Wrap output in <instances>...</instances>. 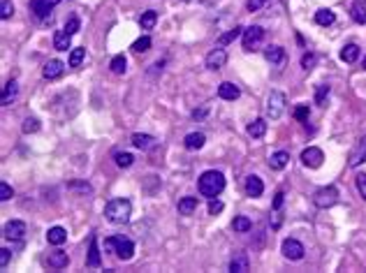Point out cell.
Returning <instances> with one entry per match:
<instances>
[{
	"instance_id": "obj_50",
	"label": "cell",
	"mask_w": 366,
	"mask_h": 273,
	"mask_svg": "<svg viewBox=\"0 0 366 273\" xmlns=\"http://www.w3.org/2000/svg\"><path fill=\"white\" fill-rule=\"evenodd\" d=\"M362 68H364V69H366V56H364V61H362Z\"/></svg>"
},
{
	"instance_id": "obj_11",
	"label": "cell",
	"mask_w": 366,
	"mask_h": 273,
	"mask_svg": "<svg viewBox=\"0 0 366 273\" xmlns=\"http://www.w3.org/2000/svg\"><path fill=\"white\" fill-rule=\"evenodd\" d=\"M225 63H227V51L222 46H216L214 51H209V56H206V68L209 69H220L225 68Z\"/></svg>"
},
{
	"instance_id": "obj_31",
	"label": "cell",
	"mask_w": 366,
	"mask_h": 273,
	"mask_svg": "<svg viewBox=\"0 0 366 273\" xmlns=\"http://www.w3.org/2000/svg\"><path fill=\"white\" fill-rule=\"evenodd\" d=\"M232 229L239 232V234H246V232H251L253 229V222L246 218V215H237L234 220H232Z\"/></svg>"
},
{
	"instance_id": "obj_30",
	"label": "cell",
	"mask_w": 366,
	"mask_h": 273,
	"mask_svg": "<svg viewBox=\"0 0 366 273\" xmlns=\"http://www.w3.org/2000/svg\"><path fill=\"white\" fill-rule=\"evenodd\" d=\"M334 21H336V14L331 9H318L315 12V23L318 26H331Z\"/></svg>"
},
{
	"instance_id": "obj_4",
	"label": "cell",
	"mask_w": 366,
	"mask_h": 273,
	"mask_svg": "<svg viewBox=\"0 0 366 273\" xmlns=\"http://www.w3.org/2000/svg\"><path fill=\"white\" fill-rule=\"evenodd\" d=\"M336 202H338V190L334 185H325V188L315 190V195H313V204L318 206V208H329Z\"/></svg>"
},
{
	"instance_id": "obj_3",
	"label": "cell",
	"mask_w": 366,
	"mask_h": 273,
	"mask_svg": "<svg viewBox=\"0 0 366 273\" xmlns=\"http://www.w3.org/2000/svg\"><path fill=\"white\" fill-rule=\"evenodd\" d=\"M105 248L116 252V257L123 259V262L132 259V255H135V243L130 241V239H125V236H111V239H107Z\"/></svg>"
},
{
	"instance_id": "obj_48",
	"label": "cell",
	"mask_w": 366,
	"mask_h": 273,
	"mask_svg": "<svg viewBox=\"0 0 366 273\" xmlns=\"http://www.w3.org/2000/svg\"><path fill=\"white\" fill-rule=\"evenodd\" d=\"M283 202H285V192H276V197H274V211H281V206H283Z\"/></svg>"
},
{
	"instance_id": "obj_32",
	"label": "cell",
	"mask_w": 366,
	"mask_h": 273,
	"mask_svg": "<svg viewBox=\"0 0 366 273\" xmlns=\"http://www.w3.org/2000/svg\"><path fill=\"white\" fill-rule=\"evenodd\" d=\"M155 21H158V12L155 9H148V12H144V14L139 16V26L144 31H151L153 26H155Z\"/></svg>"
},
{
	"instance_id": "obj_47",
	"label": "cell",
	"mask_w": 366,
	"mask_h": 273,
	"mask_svg": "<svg viewBox=\"0 0 366 273\" xmlns=\"http://www.w3.org/2000/svg\"><path fill=\"white\" fill-rule=\"evenodd\" d=\"M264 2H267V0H248V2H246V9H248V12H257Z\"/></svg>"
},
{
	"instance_id": "obj_10",
	"label": "cell",
	"mask_w": 366,
	"mask_h": 273,
	"mask_svg": "<svg viewBox=\"0 0 366 273\" xmlns=\"http://www.w3.org/2000/svg\"><path fill=\"white\" fill-rule=\"evenodd\" d=\"M264 37V28L262 26H251V28H246L244 31V49L246 51H253V46L259 44Z\"/></svg>"
},
{
	"instance_id": "obj_14",
	"label": "cell",
	"mask_w": 366,
	"mask_h": 273,
	"mask_svg": "<svg viewBox=\"0 0 366 273\" xmlns=\"http://www.w3.org/2000/svg\"><path fill=\"white\" fill-rule=\"evenodd\" d=\"M102 264V257H100V248H98V239L91 236V243H88V257H86V266L91 269H98Z\"/></svg>"
},
{
	"instance_id": "obj_22",
	"label": "cell",
	"mask_w": 366,
	"mask_h": 273,
	"mask_svg": "<svg viewBox=\"0 0 366 273\" xmlns=\"http://www.w3.org/2000/svg\"><path fill=\"white\" fill-rule=\"evenodd\" d=\"M70 44H72V35H70L65 28H63V31H56V35H54V46H56V49H58V51H68Z\"/></svg>"
},
{
	"instance_id": "obj_39",
	"label": "cell",
	"mask_w": 366,
	"mask_h": 273,
	"mask_svg": "<svg viewBox=\"0 0 366 273\" xmlns=\"http://www.w3.org/2000/svg\"><path fill=\"white\" fill-rule=\"evenodd\" d=\"M12 14H14V5H12V0H2V2H0V19H2V21H7Z\"/></svg>"
},
{
	"instance_id": "obj_43",
	"label": "cell",
	"mask_w": 366,
	"mask_h": 273,
	"mask_svg": "<svg viewBox=\"0 0 366 273\" xmlns=\"http://www.w3.org/2000/svg\"><path fill=\"white\" fill-rule=\"evenodd\" d=\"M12 197H14V190L7 183H0V202H9Z\"/></svg>"
},
{
	"instance_id": "obj_33",
	"label": "cell",
	"mask_w": 366,
	"mask_h": 273,
	"mask_svg": "<svg viewBox=\"0 0 366 273\" xmlns=\"http://www.w3.org/2000/svg\"><path fill=\"white\" fill-rule=\"evenodd\" d=\"M109 68H111V72H114V74H125V69H128V61H125V56H123V53L114 56V58H111V63H109Z\"/></svg>"
},
{
	"instance_id": "obj_35",
	"label": "cell",
	"mask_w": 366,
	"mask_h": 273,
	"mask_svg": "<svg viewBox=\"0 0 366 273\" xmlns=\"http://www.w3.org/2000/svg\"><path fill=\"white\" fill-rule=\"evenodd\" d=\"M241 33H244V28H232V31L229 33H225V35H222V37H218V42H216V46H227L229 42H234V39L239 37V35H241Z\"/></svg>"
},
{
	"instance_id": "obj_38",
	"label": "cell",
	"mask_w": 366,
	"mask_h": 273,
	"mask_svg": "<svg viewBox=\"0 0 366 273\" xmlns=\"http://www.w3.org/2000/svg\"><path fill=\"white\" fill-rule=\"evenodd\" d=\"M148 49H151V37H148V35H144V37H139L137 42L132 44V51H135V53H146Z\"/></svg>"
},
{
	"instance_id": "obj_28",
	"label": "cell",
	"mask_w": 366,
	"mask_h": 273,
	"mask_svg": "<svg viewBox=\"0 0 366 273\" xmlns=\"http://www.w3.org/2000/svg\"><path fill=\"white\" fill-rule=\"evenodd\" d=\"M264 132H267V121H264V118H255V121L248 125V135H251L253 139L264 136Z\"/></svg>"
},
{
	"instance_id": "obj_5",
	"label": "cell",
	"mask_w": 366,
	"mask_h": 273,
	"mask_svg": "<svg viewBox=\"0 0 366 273\" xmlns=\"http://www.w3.org/2000/svg\"><path fill=\"white\" fill-rule=\"evenodd\" d=\"M283 111H285V95L281 91H271V95L267 100V116L271 121H278Z\"/></svg>"
},
{
	"instance_id": "obj_8",
	"label": "cell",
	"mask_w": 366,
	"mask_h": 273,
	"mask_svg": "<svg viewBox=\"0 0 366 273\" xmlns=\"http://www.w3.org/2000/svg\"><path fill=\"white\" fill-rule=\"evenodd\" d=\"M366 162V136H359L357 144H355V148L350 151V155H348V167H359V165H364Z\"/></svg>"
},
{
	"instance_id": "obj_23",
	"label": "cell",
	"mask_w": 366,
	"mask_h": 273,
	"mask_svg": "<svg viewBox=\"0 0 366 273\" xmlns=\"http://www.w3.org/2000/svg\"><path fill=\"white\" fill-rule=\"evenodd\" d=\"M65 239H68V232H65L63 227H51L49 232H46V241L51 243V245H63Z\"/></svg>"
},
{
	"instance_id": "obj_13",
	"label": "cell",
	"mask_w": 366,
	"mask_h": 273,
	"mask_svg": "<svg viewBox=\"0 0 366 273\" xmlns=\"http://www.w3.org/2000/svg\"><path fill=\"white\" fill-rule=\"evenodd\" d=\"M262 192H264V183H262V178H259V176H248V178H246V195H248V197H262Z\"/></svg>"
},
{
	"instance_id": "obj_45",
	"label": "cell",
	"mask_w": 366,
	"mask_h": 273,
	"mask_svg": "<svg viewBox=\"0 0 366 273\" xmlns=\"http://www.w3.org/2000/svg\"><path fill=\"white\" fill-rule=\"evenodd\" d=\"M355 183H357V190H359V195H362V199L366 202V174H357Z\"/></svg>"
},
{
	"instance_id": "obj_16",
	"label": "cell",
	"mask_w": 366,
	"mask_h": 273,
	"mask_svg": "<svg viewBox=\"0 0 366 273\" xmlns=\"http://www.w3.org/2000/svg\"><path fill=\"white\" fill-rule=\"evenodd\" d=\"M63 72H65V63H61V61H49L44 65V69H42L44 79H58Z\"/></svg>"
},
{
	"instance_id": "obj_2",
	"label": "cell",
	"mask_w": 366,
	"mask_h": 273,
	"mask_svg": "<svg viewBox=\"0 0 366 273\" xmlns=\"http://www.w3.org/2000/svg\"><path fill=\"white\" fill-rule=\"evenodd\" d=\"M105 215L114 225H125L130 220V215H132V204H130L128 199H111L105 206Z\"/></svg>"
},
{
	"instance_id": "obj_49",
	"label": "cell",
	"mask_w": 366,
	"mask_h": 273,
	"mask_svg": "<svg viewBox=\"0 0 366 273\" xmlns=\"http://www.w3.org/2000/svg\"><path fill=\"white\" fill-rule=\"evenodd\" d=\"M7 264H9V250L7 248H0V266L5 269Z\"/></svg>"
},
{
	"instance_id": "obj_36",
	"label": "cell",
	"mask_w": 366,
	"mask_h": 273,
	"mask_svg": "<svg viewBox=\"0 0 366 273\" xmlns=\"http://www.w3.org/2000/svg\"><path fill=\"white\" fill-rule=\"evenodd\" d=\"M86 58V49H72L70 51V68H79Z\"/></svg>"
},
{
	"instance_id": "obj_42",
	"label": "cell",
	"mask_w": 366,
	"mask_h": 273,
	"mask_svg": "<svg viewBox=\"0 0 366 273\" xmlns=\"http://www.w3.org/2000/svg\"><path fill=\"white\" fill-rule=\"evenodd\" d=\"M37 130H39L37 118H26V121H23V132H26V135H33V132H37Z\"/></svg>"
},
{
	"instance_id": "obj_15",
	"label": "cell",
	"mask_w": 366,
	"mask_h": 273,
	"mask_svg": "<svg viewBox=\"0 0 366 273\" xmlns=\"http://www.w3.org/2000/svg\"><path fill=\"white\" fill-rule=\"evenodd\" d=\"M264 58H267L271 65H283V63H285V49H283V46H267V49H264Z\"/></svg>"
},
{
	"instance_id": "obj_7",
	"label": "cell",
	"mask_w": 366,
	"mask_h": 273,
	"mask_svg": "<svg viewBox=\"0 0 366 273\" xmlns=\"http://www.w3.org/2000/svg\"><path fill=\"white\" fill-rule=\"evenodd\" d=\"M301 162H304V167H308V169H318V167H322V162H325V153H322L318 146H308V148L301 153Z\"/></svg>"
},
{
	"instance_id": "obj_12",
	"label": "cell",
	"mask_w": 366,
	"mask_h": 273,
	"mask_svg": "<svg viewBox=\"0 0 366 273\" xmlns=\"http://www.w3.org/2000/svg\"><path fill=\"white\" fill-rule=\"evenodd\" d=\"M2 234H5V239H9V241H19V239H23V234H26V222L9 220L7 225H5V229H2Z\"/></svg>"
},
{
	"instance_id": "obj_46",
	"label": "cell",
	"mask_w": 366,
	"mask_h": 273,
	"mask_svg": "<svg viewBox=\"0 0 366 273\" xmlns=\"http://www.w3.org/2000/svg\"><path fill=\"white\" fill-rule=\"evenodd\" d=\"M222 208H225V206H222V202H218V199H211V202H209V213H211V215H216V213H220Z\"/></svg>"
},
{
	"instance_id": "obj_34",
	"label": "cell",
	"mask_w": 366,
	"mask_h": 273,
	"mask_svg": "<svg viewBox=\"0 0 366 273\" xmlns=\"http://www.w3.org/2000/svg\"><path fill=\"white\" fill-rule=\"evenodd\" d=\"M114 160H116V165H118V167H123V169L132 167V162H135L132 153H125V151H116L114 153Z\"/></svg>"
},
{
	"instance_id": "obj_1",
	"label": "cell",
	"mask_w": 366,
	"mask_h": 273,
	"mask_svg": "<svg viewBox=\"0 0 366 273\" xmlns=\"http://www.w3.org/2000/svg\"><path fill=\"white\" fill-rule=\"evenodd\" d=\"M222 190H225V176L220 171H216V169H209L204 174L199 176V192L204 195V197L214 199L218 197Z\"/></svg>"
},
{
	"instance_id": "obj_40",
	"label": "cell",
	"mask_w": 366,
	"mask_h": 273,
	"mask_svg": "<svg viewBox=\"0 0 366 273\" xmlns=\"http://www.w3.org/2000/svg\"><path fill=\"white\" fill-rule=\"evenodd\" d=\"M308 116H311V109H308V104H299L297 109H294V118L301 123H308Z\"/></svg>"
},
{
	"instance_id": "obj_24",
	"label": "cell",
	"mask_w": 366,
	"mask_h": 273,
	"mask_svg": "<svg viewBox=\"0 0 366 273\" xmlns=\"http://www.w3.org/2000/svg\"><path fill=\"white\" fill-rule=\"evenodd\" d=\"M197 197H183L179 199V213L181 215H192V213L197 211Z\"/></svg>"
},
{
	"instance_id": "obj_21",
	"label": "cell",
	"mask_w": 366,
	"mask_h": 273,
	"mask_svg": "<svg viewBox=\"0 0 366 273\" xmlns=\"http://www.w3.org/2000/svg\"><path fill=\"white\" fill-rule=\"evenodd\" d=\"M350 16H352V21L366 26V2H364V0H355V2H352Z\"/></svg>"
},
{
	"instance_id": "obj_9",
	"label": "cell",
	"mask_w": 366,
	"mask_h": 273,
	"mask_svg": "<svg viewBox=\"0 0 366 273\" xmlns=\"http://www.w3.org/2000/svg\"><path fill=\"white\" fill-rule=\"evenodd\" d=\"M58 2H61V0H31V12L37 16L39 21H44Z\"/></svg>"
},
{
	"instance_id": "obj_29",
	"label": "cell",
	"mask_w": 366,
	"mask_h": 273,
	"mask_svg": "<svg viewBox=\"0 0 366 273\" xmlns=\"http://www.w3.org/2000/svg\"><path fill=\"white\" fill-rule=\"evenodd\" d=\"M132 144L137 146L139 151H148L153 146V136L151 135H142V132H135L132 135Z\"/></svg>"
},
{
	"instance_id": "obj_18",
	"label": "cell",
	"mask_w": 366,
	"mask_h": 273,
	"mask_svg": "<svg viewBox=\"0 0 366 273\" xmlns=\"http://www.w3.org/2000/svg\"><path fill=\"white\" fill-rule=\"evenodd\" d=\"M46 264L51 266V269H65V266L70 264V257H68V252H63V250L49 252V259H46Z\"/></svg>"
},
{
	"instance_id": "obj_37",
	"label": "cell",
	"mask_w": 366,
	"mask_h": 273,
	"mask_svg": "<svg viewBox=\"0 0 366 273\" xmlns=\"http://www.w3.org/2000/svg\"><path fill=\"white\" fill-rule=\"evenodd\" d=\"M327 98H329V86L320 84L318 88H315V104L325 106V104H327Z\"/></svg>"
},
{
	"instance_id": "obj_20",
	"label": "cell",
	"mask_w": 366,
	"mask_h": 273,
	"mask_svg": "<svg viewBox=\"0 0 366 273\" xmlns=\"http://www.w3.org/2000/svg\"><path fill=\"white\" fill-rule=\"evenodd\" d=\"M218 95H220L222 100H237L239 95H241V91H239V86H234L232 81H222V84L218 86Z\"/></svg>"
},
{
	"instance_id": "obj_25",
	"label": "cell",
	"mask_w": 366,
	"mask_h": 273,
	"mask_svg": "<svg viewBox=\"0 0 366 273\" xmlns=\"http://www.w3.org/2000/svg\"><path fill=\"white\" fill-rule=\"evenodd\" d=\"M204 141H206V136L202 132H190V135L185 136V148L188 151H199L204 146Z\"/></svg>"
},
{
	"instance_id": "obj_17",
	"label": "cell",
	"mask_w": 366,
	"mask_h": 273,
	"mask_svg": "<svg viewBox=\"0 0 366 273\" xmlns=\"http://www.w3.org/2000/svg\"><path fill=\"white\" fill-rule=\"evenodd\" d=\"M248 269H251V262H248V255H246V252L234 255V259L229 262V271H234V273H246Z\"/></svg>"
},
{
	"instance_id": "obj_41",
	"label": "cell",
	"mask_w": 366,
	"mask_h": 273,
	"mask_svg": "<svg viewBox=\"0 0 366 273\" xmlns=\"http://www.w3.org/2000/svg\"><path fill=\"white\" fill-rule=\"evenodd\" d=\"M315 63H318V56H315V53H304V56H301V68L304 69H313Z\"/></svg>"
},
{
	"instance_id": "obj_26",
	"label": "cell",
	"mask_w": 366,
	"mask_h": 273,
	"mask_svg": "<svg viewBox=\"0 0 366 273\" xmlns=\"http://www.w3.org/2000/svg\"><path fill=\"white\" fill-rule=\"evenodd\" d=\"M16 95H19V86H16V81H7L5 84V91H2V106L12 104L16 100Z\"/></svg>"
},
{
	"instance_id": "obj_44",
	"label": "cell",
	"mask_w": 366,
	"mask_h": 273,
	"mask_svg": "<svg viewBox=\"0 0 366 273\" xmlns=\"http://www.w3.org/2000/svg\"><path fill=\"white\" fill-rule=\"evenodd\" d=\"M79 26H81L79 19H76V16H70L68 23H65V31H68L70 35H74V33H79Z\"/></svg>"
},
{
	"instance_id": "obj_19",
	"label": "cell",
	"mask_w": 366,
	"mask_h": 273,
	"mask_svg": "<svg viewBox=\"0 0 366 273\" xmlns=\"http://www.w3.org/2000/svg\"><path fill=\"white\" fill-rule=\"evenodd\" d=\"M288 162H290V153L285 151H276L271 158H269V167L276 169V171H281V169L288 167Z\"/></svg>"
},
{
	"instance_id": "obj_6",
	"label": "cell",
	"mask_w": 366,
	"mask_h": 273,
	"mask_svg": "<svg viewBox=\"0 0 366 273\" xmlns=\"http://www.w3.org/2000/svg\"><path fill=\"white\" fill-rule=\"evenodd\" d=\"M281 252L285 259H290V262H299V259L304 257V245L297 241V239H285L281 245Z\"/></svg>"
},
{
	"instance_id": "obj_27",
	"label": "cell",
	"mask_w": 366,
	"mask_h": 273,
	"mask_svg": "<svg viewBox=\"0 0 366 273\" xmlns=\"http://www.w3.org/2000/svg\"><path fill=\"white\" fill-rule=\"evenodd\" d=\"M341 61L343 63H357L359 61V46L357 44H345L341 49Z\"/></svg>"
}]
</instances>
